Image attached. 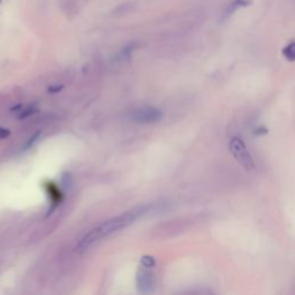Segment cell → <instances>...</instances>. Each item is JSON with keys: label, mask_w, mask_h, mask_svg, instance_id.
<instances>
[{"label": "cell", "mask_w": 295, "mask_h": 295, "mask_svg": "<svg viewBox=\"0 0 295 295\" xmlns=\"http://www.w3.org/2000/svg\"><path fill=\"white\" fill-rule=\"evenodd\" d=\"M151 207H153V205H143V207L133 209V210L121 213V215L116 216L114 218L104 221V223L98 225V226L95 227L94 230H91L87 235H84L83 238L80 240L76 247L77 250L81 251V253L88 250L89 248L100 241V240L105 239L108 235L114 234V233L118 231L123 230V228L129 226V225L133 224L135 220H137L138 218H141L142 216L146 215V213L150 211Z\"/></svg>", "instance_id": "1"}, {"label": "cell", "mask_w": 295, "mask_h": 295, "mask_svg": "<svg viewBox=\"0 0 295 295\" xmlns=\"http://www.w3.org/2000/svg\"><path fill=\"white\" fill-rule=\"evenodd\" d=\"M228 149H230L232 156L235 158V161L239 163L248 171H251L255 169V162L251 155L248 151L246 144L241 138L233 137L230 143H228Z\"/></svg>", "instance_id": "2"}, {"label": "cell", "mask_w": 295, "mask_h": 295, "mask_svg": "<svg viewBox=\"0 0 295 295\" xmlns=\"http://www.w3.org/2000/svg\"><path fill=\"white\" fill-rule=\"evenodd\" d=\"M282 54L288 61H294L295 59V51H294V43L290 42L286 48L282 50Z\"/></svg>", "instance_id": "5"}, {"label": "cell", "mask_w": 295, "mask_h": 295, "mask_svg": "<svg viewBox=\"0 0 295 295\" xmlns=\"http://www.w3.org/2000/svg\"><path fill=\"white\" fill-rule=\"evenodd\" d=\"M137 290L141 294H150L155 292V275L153 267L141 265L136 275Z\"/></svg>", "instance_id": "4"}, {"label": "cell", "mask_w": 295, "mask_h": 295, "mask_svg": "<svg viewBox=\"0 0 295 295\" xmlns=\"http://www.w3.org/2000/svg\"><path fill=\"white\" fill-rule=\"evenodd\" d=\"M155 264V258L151 257V256H143L141 259V265L143 266H147V267H154Z\"/></svg>", "instance_id": "7"}, {"label": "cell", "mask_w": 295, "mask_h": 295, "mask_svg": "<svg viewBox=\"0 0 295 295\" xmlns=\"http://www.w3.org/2000/svg\"><path fill=\"white\" fill-rule=\"evenodd\" d=\"M131 121L136 123H154L163 119V112L156 107L136 108L130 113Z\"/></svg>", "instance_id": "3"}, {"label": "cell", "mask_w": 295, "mask_h": 295, "mask_svg": "<svg viewBox=\"0 0 295 295\" xmlns=\"http://www.w3.org/2000/svg\"><path fill=\"white\" fill-rule=\"evenodd\" d=\"M249 3H250V2H248V0H235V2L233 3L232 5L230 6V10H228V11L226 12V17H230V15H232L233 12L238 10L239 7L249 5Z\"/></svg>", "instance_id": "6"}, {"label": "cell", "mask_w": 295, "mask_h": 295, "mask_svg": "<svg viewBox=\"0 0 295 295\" xmlns=\"http://www.w3.org/2000/svg\"><path fill=\"white\" fill-rule=\"evenodd\" d=\"M0 4H2V0H0Z\"/></svg>", "instance_id": "8"}]
</instances>
